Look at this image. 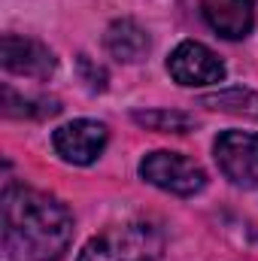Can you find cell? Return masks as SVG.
Here are the masks:
<instances>
[{"label":"cell","instance_id":"cell-7","mask_svg":"<svg viewBox=\"0 0 258 261\" xmlns=\"http://www.w3.org/2000/svg\"><path fill=\"white\" fill-rule=\"evenodd\" d=\"M0 64L15 76L24 79H49L58 67L55 52L31 37H18V34H3L0 40Z\"/></svg>","mask_w":258,"mask_h":261},{"label":"cell","instance_id":"cell-5","mask_svg":"<svg viewBox=\"0 0 258 261\" xmlns=\"http://www.w3.org/2000/svg\"><path fill=\"white\" fill-rule=\"evenodd\" d=\"M167 73L173 82L186 88H203V85H219L225 79V64L210 46L197 40H183L167 58Z\"/></svg>","mask_w":258,"mask_h":261},{"label":"cell","instance_id":"cell-11","mask_svg":"<svg viewBox=\"0 0 258 261\" xmlns=\"http://www.w3.org/2000/svg\"><path fill=\"white\" fill-rule=\"evenodd\" d=\"M140 128L158 130V134H189L197 128L194 116L179 113V110H137L131 116Z\"/></svg>","mask_w":258,"mask_h":261},{"label":"cell","instance_id":"cell-10","mask_svg":"<svg viewBox=\"0 0 258 261\" xmlns=\"http://www.w3.org/2000/svg\"><path fill=\"white\" fill-rule=\"evenodd\" d=\"M203 107L219 110V113H231V116H243V119H255L258 122V94L252 88H219L213 94L200 97Z\"/></svg>","mask_w":258,"mask_h":261},{"label":"cell","instance_id":"cell-9","mask_svg":"<svg viewBox=\"0 0 258 261\" xmlns=\"http://www.w3.org/2000/svg\"><path fill=\"white\" fill-rule=\"evenodd\" d=\"M104 46L116 61L137 64V61H143L149 55V34L134 18H116L104 34Z\"/></svg>","mask_w":258,"mask_h":261},{"label":"cell","instance_id":"cell-8","mask_svg":"<svg viewBox=\"0 0 258 261\" xmlns=\"http://www.w3.org/2000/svg\"><path fill=\"white\" fill-rule=\"evenodd\" d=\"M200 15L222 40H246L255 24V3L252 0H200Z\"/></svg>","mask_w":258,"mask_h":261},{"label":"cell","instance_id":"cell-2","mask_svg":"<svg viewBox=\"0 0 258 261\" xmlns=\"http://www.w3.org/2000/svg\"><path fill=\"white\" fill-rule=\"evenodd\" d=\"M164 258V234L143 219L113 225L100 234H94L79 261H161Z\"/></svg>","mask_w":258,"mask_h":261},{"label":"cell","instance_id":"cell-12","mask_svg":"<svg viewBox=\"0 0 258 261\" xmlns=\"http://www.w3.org/2000/svg\"><path fill=\"white\" fill-rule=\"evenodd\" d=\"M3 110L6 116H28V119H46V116H58L61 103L55 97H18L9 85L3 88Z\"/></svg>","mask_w":258,"mask_h":261},{"label":"cell","instance_id":"cell-1","mask_svg":"<svg viewBox=\"0 0 258 261\" xmlns=\"http://www.w3.org/2000/svg\"><path fill=\"white\" fill-rule=\"evenodd\" d=\"M73 231V213L55 195L15 182L3 189V237L28 261H61Z\"/></svg>","mask_w":258,"mask_h":261},{"label":"cell","instance_id":"cell-3","mask_svg":"<svg viewBox=\"0 0 258 261\" xmlns=\"http://www.w3.org/2000/svg\"><path fill=\"white\" fill-rule=\"evenodd\" d=\"M140 176L143 182L170 192L176 197H192L207 189V170L192 161L183 152H170V149H155L140 161Z\"/></svg>","mask_w":258,"mask_h":261},{"label":"cell","instance_id":"cell-6","mask_svg":"<svg viewBox=\"0 0 258 261\" xmlns=\"http://www.w3.org/2000/svg\"><path fill=\"white\" fill-rule=\"evenodd\" d=\"M107 140H110L107 125L94 122V119H73L52 134L55 152L67 164H79V167L94 164L100 158V152L107 149Z\"/></svg>","mask_w":258,"mask_h":261},{"label":"cell","instance_id":"cell-4","mask_svg":"<svg viewBox=\"0 0 258 261\" xmlns=\"http://www.w3.org/2000/svg\"><path fill=\"white\" fill-rule=\"evenodd\" d=\"M213 155L225 179L240 189H258V134L222 130L213 143Z\"/></svg>","mask_w":258,"mask_h":261},{"label":"cell","instance_id":"cell-13","mask_svg":"<svg viewBox=\"0 0 258 261\" xmlns=\"http://www.w3.org/2000/svg\"><path fill=\"white\" fill-rule=\"evenodd\" d=\"M79 67H82L85 82H88L91 88H97V91H104V88H107V70H104V67L91 64V58H88V55H79Z\"/></svg>","mask_w":258,"mask_h":261}]
</instances>
